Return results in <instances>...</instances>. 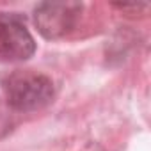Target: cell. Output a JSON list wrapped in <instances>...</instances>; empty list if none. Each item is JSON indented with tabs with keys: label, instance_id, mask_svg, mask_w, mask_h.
Segmentation results:
<instances>
[{
	"label": "cell",
	"instance_id": "3957f363",
	"mask_svg": "<svg viewBox=\"0 0 151 151\" xmlns=\"http://www.w3.org/2000/svg\"><path fill=\"white\" fill-rule=\"evenodd\" d=\"M36 52V41L16 14H0V59L27 60Z\"/></svg>",
	"mask_w": 151,
	"mask_h": 151
},
{
	"label": "cell",
	"instance_id": "6da1fadb",
	"mask_svg": "<svg viewBox=\"0 0 151 151\" xmlns=\"http://www.w3.org/2000/svg\"><path fill=\"white\" fill-rule=\"evenodd\" d=\"M6 100L11 109L32 112L46 107L53 100V84L48 77L34 71H14L2 82Z\"/></svg>",
	"mask_w": 151,
	"mask_h": 151
},
{
	"label": "cell",
	"instance_id": "7a4b0ae2",
	"mask_svg": "<svg viewBox=\"0 0 151 151\" xmlns=\"http://www.w3.org/2000/svg\"><path fill=\"white\" fill-rule=\"evenodd\" d=\"M80 13L78 2H43L34 11V22L46 39H57L73 30Z\"/></svg>",
	"mask_w": 151,
	"mask_h": 151
}]
</instances>
